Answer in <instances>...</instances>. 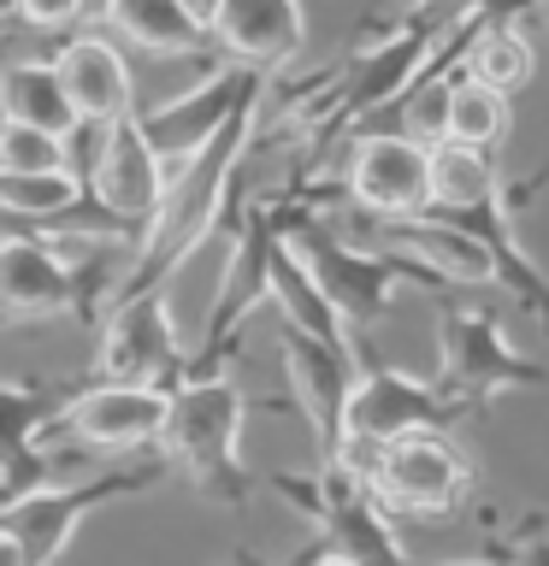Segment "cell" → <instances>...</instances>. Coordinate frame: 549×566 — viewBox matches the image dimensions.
Returning a JSON list of instances; mask_svg holds the SVG:
<instances>
[{
    "label": "cell",
    "mask_w": 549,
    "mask_h": 566,
    "mask_svg": "<svg viewBox=\"0 0 549 566\" xmlns=\"http://www.w3.org/2000/svg\"><path fill=\"white\" fill-rule=\"evenodd\" d=\"M53 71H60L65 101L83 124H118V118L136 113V71L124 60V48L106 42V35H77V42H65Z\"/></svg>",
    "instance_id": "30bf717a"
},
{
    "label": "cell",
    "mask_w": 549,
    "mask_h": 566,
    "mask_svg": "<svg viewBox=\"0 0 549 566\" xmlns=\"http://www.w3.org/2000/svg\"><path fill=\"white\" fill-rule=\"evenodd\" d=\"M0 118L35 124V130H53V136H65L71 124H77L53 60H18V65L0 71Z\"/></svg>",
    "instance_id": "ac0fdd59"
},
{
    "label": "cell",
    "mask_w": 549,
    "mask_h": 566,
    "mask_svg": "<svg viewBox=\"0 0 549 566\" xmlns=\"http://www.w3.org/2000/svg\"><path fill=\"white\" fill-rule=\"evenodd\" d=\"M248 95L242 77H213L201 88H184V95H166L159 113H131L142 142L159 154V166L177 171L195 148H207V136H219L225 118H237V106Z\"/></svg>",
    "instance_id": "ba28073f"
},
{
    "label": "cell",
    "mask_w": 549,
    "mask_h": 566,
    "mask_svg": "<svg viewBox=\"0 0 549 566\" xmlns=\"http://www.w3.org/2000/svg\"><path fill=\"white\" fill-rule=\"evenodd\" d=\"M520 566H549V537H531L526 555H520Z\"/></svg>",
    "instance_id": "f1b7e54d"
},
{
    "label": "cell",
    "mask_w": 549,
    "mask_h": 566,
    "mask_svg": "<svg viewBox=\"0 0 549 566\" xmlns=\"http://www.w3.org/2000/svg\"><path fill=\"white\" fill-rule=\"evenodd\" d=\"M508 136V95L460 77L449 83V142H467V148H490V142Z\"/></svg>",
    "instance_id": "603a6c76"
},
{
    "label": "cell",
    "mask_w": 549,
    "mask_h": 566,
    "mask_svg": "<svg viewBox=\"0 0 549 566\" xmlns=\"http://www.w3.org/2000/svg\"><path fill=\"white\" fill-rule=\"evenodd\" d=\"M42 419H48L42 396H30V389H0V460L24 454L30 431H42Z\"/></svg>",
    "instance_id": "484cf974"
},
{
    "label": "cell",
    "mask_w": 549,
    "mask_h": 566,
    "mask_svg": "<svg viewBox=\"0 0 549 566\" xmlns=\"http://www.w3.org/2000/svg\"><path fill=\"white\" fill-rule=\"evenodd\" d=\"M390 242L402 248V254H414L419 265H432L437 277H449V283H496V254H490V242H478L467 237V230H455V224H432L419 212V219H390Z\"/></svg>",
    "instance_id": "2e32d148"
},
{
    "label": "cell",
    "mask_w": 549,
    "mask_h": 566,
    "mask_svg": "<svg viewBox=\"0 0 549 566\" xmlns=\"http://www.w3.org/2000/svg\"><path fill=\"white\" fill-rule=\"evenodd\" d=\"M60 166H65V136L0 118V171H60Z\"/></svg>",
    "instance_id": "cb8c5ba5"
},
{
    "label": "cell",
    "mask_w": 549,
    "mask_h": 566,
    "mask_svg": "<svg viewBox=\"0 0 549 566\" xmlns=\"http://www.w3.org/2000/svg\"><path fill=\"white\" fill-rule=\"evenodd\" d=\"M136 484L142 478H101V484H83V490H30V495H18V502H7L0 531L18 543V560L24 566H53L89 507H101L106 495H124Z\"/></svg>",
    "instance_id": "52a82bcc"
},
{
    "label": "cell",
    "mask_w": 549,
    "mask_h": 566,
    "mask_svg": "<svg viewBox=\"0 0 549 566\" xmlns=\"http://www.w3.org/2000/svg\"><path fill=\"white\" fill-rule=\"evenodd\" d=\"M177 354H184V336H177L172 301L131 295L118 307V318L106 325L101 371H106V378H118V384H159V371H172Z\"/></svg>",
    "instance_id": "9c48e42d"
},
{
    "label": "cell",
    "mask_w": 549,
    "mask_h": 566,
    "mask_svg": "<svg viewBox=\"0 0 549 566\" xmlns=\"http://www.w3.org/2000/svg\"><path fill=\"white\" fill-rule=\"evenodd\" d=\"M0 566H24V560H18V543L7 537V531H0Z\"/></svg>",
    "instance_id": "f546056e"
},
{
    "label": "cell",
    "mask_w": 549,
    "mask_h": 566,
    "mask_svg": "<svg viewBox=\"0 0 549 566\" xmlns=\"http://www.w3.org/2000/svg\"><path fill=\"white\" fill-rule=\"evenodd\" d=\"M449 419V401L437 396L432 384L407 378V371H361L343 396V419H336V437H361V442H396L414 431H437Z\"/></svg>",
    "instance_id": "277c9868"
},
{
    "label": "cell",
    "mask_w": 549,
    "mask_h": 566,
    "mask_svg": "<svg viewBox=\"0 0 549 566\" xmlns=\"http://www.w3.org/2000/svg\"><path fill=\"white\" fill-rule=\"evenodd\" d=\"M425 171H432V207L449 212H478L490 207L496 195V166L485 148H467V142H432L425 148Z\"/></svg>",
    "instance_id": "d6986e66"
},
{
    "label": "cell",
    "mask_w": 549,
    "mask_h": 566,
    "mask_svg": "<svg viewBox=\"0 0 549 566\" xmlns=\"http://www.w3.org/2000/svg\"><path fill=\"white\" fill-rule=\"evenodd\" d=\"M159 424H166V389L159 384L106 378L60 407V431H71L83 449H101V454L148 449V442H159Z\"/></svg>",
    "instance_id": "3957f363"
},
{
    "label": "cell",
    "mask_w": 549,
    "mask_h": 566,
    "mask_svg": "<svg viewBox=\"0 0 549 566\" xmlns=\"http://www.w3.org/2000/svg\"><path fill=\"white\" fill-rule=\"evenodd\" d=\"M83 195L77 171H0V212H18V219H53Z\"/></svg>",
    "instance_id": "7402d4cb"
},
{
    "label": "cell",
    "mask_w": 549,
    "mask_h": 566,
    "mask_svg": "<svg viewBox=\"0 0 549 566\" xmlns=\"http://www.w3.org/2000/svg\"><path fill=\"white\" fill-rule=\"evenodd\" d=\"M449 566H490V560H449Z\"/></svg>",
    "instance_id": "d6a6232c"
},
{
    "label": "cell",
    "mask_w": 549,
    "mask_h": 566,
    "mask_svg": "<svg viewBox=\"0 0 549 566\" xmlns=\"http://www.w3.org/2000/svg\"><path fill=\"white\" fill-rule=\"evenodd\" d=\"M242 389L225 384V378H195L184 389L166 396V424H159V442L166 454L184 467L195 484L207 490H230L237 495V449H242Z\"/></svg>",
    "instance_id": "6da1fadb"
},
{
    "label": "cell",
    "mask_w": 549,
    "mask_h": 566,
    "mask_svg": "<svg viewBox=\"0 0 549 566\" xmlns=\"http://www.w3.org/2000/svg\"><path fill=\"white\" fill-rule=\"evenodd\" d=\"M467 65H473L467 71L473 83L496 88V95H520V88L531 83V71H538V53H531V42L520 30H490V35H478V42H473Z\"/></svg>",
    "instance_id": "44dd1931"
},
{
    "label": "cell",
    "mask_w": 549,
    "mask_h": 566,
    "mask_svg": "<svg viewBox=\"0 0 549 566\" xmlns=\"http://www.w3.org/2000/svg\"><path fill=\"white\" fill-rule=\"evenodd\" d=\"M219 42L248 65H278L290 60L308 35V18H301V0H225L207 24Z\"/></svg>",
    "instance_id": "5bb4252c"
},
{
    "label": "cell",
    "mask_w": 549,
    "mask_h": 566,
    "mask_svg": "<svg viewBox=\"0 0 549 566\" xmlns=\"http://www.w3.org/2000/svg\"><path fill=\"white\" fill-rule=\"evenodd\" d=\"M538 7H543V12H549V0H538Z\"/></svg>",
    "instance_id": "836d02e7"
},
{
    "label": "cell",
    "mask_w": 549,
    "mask_h": 566,
    "mask_svg": "<svg viewBox=\"0 0 549 566\" xmlns=\"http://www.w3.org/2000/svg\"><path fill=\"white\" fill-rule=\"evenodd\" d=\"M402 136H414L419 148H432V142L449 136V83H443V77L407 88V101H402Z\"/></svg>",
    "instance_id": "d4e9b609"
},
{
    "label": "cell",
    "mask_w": 549,
    "mask_h": 566,
    "mask_svg": "<svg viewBox=\"0 0 549 566\" xmlns=\"http://www.w3.org/2000/svg\"><path fill=\"white\" fill-rule=\"evenodd\" d=\"M71 307V265L48 242H0V318H42Z\"/></svg>",
    "instance_id": "9a60e30c"
},
{
    "label": "cell",
    "mask_w": 549,
    "mask_h": 566,
    "mask_svg": "<svg viewBox=\"0 0 549 566\" xmlns=\"http://www.w3.org/2000/svg\"><path fill=\"white\" fill-rule=\"evenodd\" d=\"M313 566H354L349 555H325V560H313Z\"/></svg>",
    "instance_id": "1f68e13d"
},
{
    "label": "cell",
    "mask_w": 549,
    "mask_h": 566,
    "mask_svg": "<svg viewBox=\"0 0 549 566\" xmlns=\"http://www.w3.org/2000/svg\"><path fill=\"white\" fill-rule=\"evenodd\" d=\"M366 490H379L390 507H407V513H443L467 495V460L437 431H414L379 449Z\"/></svg>",
    "instance_id": "7a4b0ae2"
},
{
    "label": "cell",
    "mask_w": 549,
    "mask_h": 566,
    "mask_svg": "<svg viewBox=\"0 0 549 566\" xmlns=\"http://www.w3.org/2000/svg\"><path fill=\"white\" fill-rule=\"evenodd\" d=\"M531 378H538V366H526L485 313H449V325H443V384H437V396L449 407L485 401L496 389Z\"/></svg>",
    "instance_id": "5b68a950"
},
{
    "label": "cell",
    "mask_w": 549,
    "mask_h": 566,
    "mask_svg": "<svg viewBox=\"0 0 549 566\" xmlns=\"http://www.w3.org/2000/svg\"><path fill=\"white\" fill-rule=\"evenodd\" d=\"M89 195H95L106 212H118V219H154L159 195H166V166H159V154L142 142L136 118L106 124L101 154H95V166H89Z\"/></svg>",
    "instance_id": "8fae6325"
},
{
    "label": "cell",
    "mask_w": 549,
    "mask_h": 566,
    "mask_svg": "<svg viewBox=\"0 0 549 566\" xmlns=\"http://www.w3.org/2000/svg\"><path fill=\"white\" fill-rule=\"evenodd\" d=\"M83 18H106V0H83Z\"/></svg>",
    "instance_id": "4dcf8cb0"
},
{
    "label": "cell",
    "mask_w": 549,
    "mask_h": 566,
    "mask_svg": "<svg viewBox=\"0 0 549 566\" xmlns=\"http://www.w3.org/2000/svg\"><path fill=\"white\" fill-rule=\"evenodd\" d=\"M177 7H184V12L195 18V24H201V30H207V24H213V12H219V7H225V0H177Z\"/></svg>",
    "instance_id": "83f0119b"
},
{
    "label": "cell",
    "mask_w": 549,
    "mask_h": 566,
    "mask_svg": "<svg viewBox=\"0 0 549 566\" xmlns=\"http://www.w3.org/2000/svg\"><path fill=\"white\" fill-rule=\"evenodd\" d=\"M319 525L331 537V555H349L354 566H407V555L396 548V537H390L384 513L372 507L361 478L331 472L325 502H319Z\"/></svg>",
    "instance_id": "4fadbf2b"
},
{
    "label": "cell",
    "mask_w": 549,
    "mask_h": 566,
    "mask_svg": "<svg viewBox=\"0 0 549 566\" xmlns=\"http://www.w3.org/2000/svg\"><path fill=\"white\" fill-rule=\"evenodd\" d=\"M266 290L278 295L283 318H290V331L313 336V343H325V348H343V318L331 313L325 290L313 283V272L301 265V254H290V248H272V254H266Z\"/></svg>",
    "instance_id": "e0dca14e"
},
{
    "label": "cell",
    "mask_w": 549,
    "mask_h": 566,
    "mask_svg": "<svg viewBox=\"0 0 549 566\" xmlns=\"http://www.w3.org/2000/svg\"><path fill=\"white\" fill-rule=\"evenodd\" d=\"M106 18L142 53H195L207 35L177 0H106Z\"/></svg>",
    "instance_id": "ffe728a7"
},
{
    "label": "cell",
    "mask_w": 549,
    "mask_h": 566,
    "mask_svg": "<svg viewBox=\"0 0 549 566\" xmlns=\"http://www.w3.org/2000/svg\"><path fill=\"white\" fill-rule=\"evenodd\" d=\"M18 12H24V24H35V30H65L83 18V0H18Z\"/></svg>",
    "instance_id": "4316f807"
},
{
    "label": "cell",
    "mask_w": 549,
    "mask_h": 566,
    "mask_svg": "<svg viewBox=\"0 0 549 566\" xmlns=\"http://www.w3.org/2000/svg\"><path fill=\"white\" fill-rule=\"evenodd\" d=\"M301 265L313 272V283L325 290L331 313L343 325H361V318H379L390 307V290H396V272L390 260L354 254V248H336L331 237H301Z\"/></svg>",
    "instance_id": "7c38bea8"
},
{
    "label": "cell",
    "mask_w": 549,
    "mask_h": 566,
    "mask_svg": "<svg viewBox=\"0 0 549 566\" xmlns=\"http://www.w3.org/2000/svg\"><path fill=\"white\" fill-rule=\"evenodd\" d=\"M354 201L379 219H419L432 207V171H425V148L414 136H366L349 166Z\"/></svg>",
    "instance_id": "8992f818"
}]
</instances>
